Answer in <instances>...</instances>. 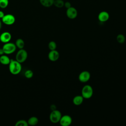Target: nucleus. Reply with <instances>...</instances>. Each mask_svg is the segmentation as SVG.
<instances>
[{"label": "nucleus", "mask_w": 126, "mask_h": 126, "mask_svg": "<svg viewBox=\"0 0 126 126\" xmlns=\"http://www.w3.org/2000/svg\"><path fill=\"white\" fill-rule=\"evenodd\" d=\"M27 122L30 126H35L38 123V119L36 117L32 116L28 119Z\"/></svg>", "instance_id": "dca6fc26"}, {"label": "nucleus", "mask_w": 126, "mask_h": 126, "mask_svg": "<svg viewBox=\"0 0 126 126\" xmlns=\"http://www.w3.org/2000/svg\"><path fill=\"white\" fill-rule=\"evenodd\" d=\"M94 91L93 87L90 85H84L81 91V95L84 99H89L93 95Z\"/></svg>", "instance_id": "f03ea898"}, {"label": "nucleus", "mask_w": 126, "mask_h": 126, "mask_svg": "<svg viewBox=\"0 0 126 126\" xmlns=\"http://www.w3.org/2000/svg\"><path fill=\"white\" fill-rule=\"evenodd\" d=\"M16 46L17 48H19V49H23L25 46V42L23 39L22 38H18L15 43Z\"/></svg>", "instance_id": "f3484780"}, {"label": "nucleus", "mask_w": 126, "mask_h": 126, "mask_svg": "<svg viewBox=\"0 0 126 126\" xmlns=\"http://www.w3.org/2000/svg\"><path fill=\"white\" fill-rule=\"evenodd\" d=\"M64 6L66 9H67V8H69L71 6V4L69 1H65L64 3V6Z\"/></svg>", "instance_id": "b1692460"}, {"label": "nucleus", "mask_w": 126, "mask_h": 126, "mask_svg": "<svg viewBox=\"0 0 126 126\" xmlns=\"http://www.w3.org/2000/svg\"><path fill=\"white\" fill-rule=\"evenodd\" d=\"M91 78V74L90 72L87 70L82 71L80 73L78 76V79L82 83H86L89 81Z\"/></svg>", "instance_id": "6e6552de"}, {"label": "nucleus", "mask_w": 126, "mask_h": 126, "mask_svg": "<svg viewBox=\"0 0 126 126\" xmlns=\"http://www.w3.org/2000/svg\"><path fill=\"white\" fill-rule=\"evenodd\" d=\"M11 38V34L8 32H4L1 33L0 35V41L3 43H6L10 42Z\"/></svg>", "instance_id": "9d476101"}, {"label": "nucleus", "mask_w": 126, "mask_h": 126, "mask_svg": "<svg viewBox=\"0 0 126 126\" xmlns=\"http://www.w3.org/2000/svg\"><path fill=\"white\" fill-rule=\"evenodd\" d=\"M54 0H39L40 4L44 7H49L53 5Z\"/></svg>", "instance_id": "2eb2a0df"}, {"label": "nucleus", "mask_w": 126, "mask_h": 126, "mask_svg": "<svg viewBox=\"0 0 126 126\" xmlns=\"http://www.w3.org/2000/svg\"><path fill=\"white\" fill-rule=\"evenodd\" d=\"M50 109L51 110V111H53V110H55L56 109V106L55 104H52L51 106H50Z\"/></svg>", "instance_id": "393cba45"}, {"label": "nucleus", "mask_w": 126, "mask_h": 126, "mask_svg": "<svg viewBox=\"0 0 126 126\" xmlns=\"http://www.w3.org/2000/svg\"><path fill=\"white\" fill-rule=\"evenodd\" d=\"M28 125L27 121L25 120H19L15 124V126H28Z\"/></svg>", "instance_id": "aec40b11"}, {"label": "nucleus", "mask_w": 126, "mask_h": 126, "mask_svg": "<svg viewBox=\"0 0 126 126\" xmlns=\"http://www.w3.org/2000/svg\"><path fill=\"white\" fill-rule=\"evenodd\" d=\"M9 4V0H0V8L4 9L6 8Z\"/></svg>", "instance_id": "4be33fe9"}, {"label": "nucleus", "mask_w": 126, "mask_h": 126, "mask_svg": "<svg viewBox=\"0 0 126 126\" xmlns=\"http://www.w3.org/2000/svg\"><path fill=\"white\" fill-rule=\"evenodd\" d=\"M2 48L3 50L4 54L10 55L15 52L17 47L15 43L9 42L4 43Z\"/></svg>", "instance_id": "7ed1b4c3"}, {"label": "nucleus", "mask_w": 126, "mask_h": 126, "mask_svg": "<svg viewBox=\"0 0 126 126\" xmlns=\"http://www.w3.org/2000/svg\"><path fill=\"white\" fill-rule=\"evenodd\" d=\"M116 40L119 43L123 44L125 42L126 38L124 34H119L116 37Z\"/></svg>", "instance_id": "6ab92c4d"}, {"label": "nucleus", "mask_w": 126, "mask_h": 126, "mask_svg": "<svg viewBox=\"0 0 126 126\" xmlns=\"http://www.w3.org/2000/svg\"><path fill=\"white\" fill-rule=\"evenodd\" d=\"M1 26H2V24H1V21L0 20V30L1 28Z\"/></svg>", "instance_id": "cd10ccee"}, {"label": "nucleus", "mask_w": 126, "mask_h": 126, "mask_svg": "<svg viewBox=\"0 0 126 126\" xmlns=\"http://www.w3.org/2000/svg\"><path fill=\"white\" fill-rule=\"evenodd\" d=\"M84 98L81 95H77L73 97L72 99V102L75 105L79 106L82 104L84 101Z\"/></svg>", "instance_id": "ddd939ff"}, {"label": "nucleus", "mask_w": 126, "mask_h": 126, "mask_svg": "<svg viewBox=\"0 0 126 126\" xmlns=\"http://www.w3.org/2000/svg\"><path fill=\"white\" fill-rule=\"evenodd\" d=\"M66 15L67 17L70 19H75L78 15V12L77 9L72 6L66 9Z\"/></svg>", "instance_id": "1a4fd4ad"}, {"label": "nucleus", "mask_w": 126, "mask_h": 126, "mask_svg": "<svg viewBox=\"0 0 126 126\" xmlns=\"http://www.w3.org/2000/svg\"><path fill=\"white\" fill-rule=\"evenodd\" d=\"M64 2L63 0H54L53 5L58 8H62L64 6Z\"/></svg>", "instance_id": "a211bd4d"}, {"label": "nucleus", "mask_w": 126, "mask_h": 126, "mask_svg": "<svg viewBox=\"0 0 126 126\" xmlns=\"http://www.w3.org/2000/svg\"><path fill=\"white\" fill-rule=\"evenodd\" d=\"M15 17L14 16L11 14H5L3 18L1 19V22L5 25L10 26L13 25L15 22Z\"/></svg>", "instance_id": "423d86ee"}, {"label": "nucleus", "mask_w": 126, "mask_h": 126, "mask_svg": "<svg viewBox=\"0 0 126 126\" xmlns=\"http://www.w3.org/2000/svg\"><path fill=\"white\" fill-rule=\"evenodd\" d=\"M4 15L5 14L3 12V11L0 10V19H1L3 18V17L4 16Z\"/></svg>", "instance_id": "a878e982"}, {"label": "nucleus", "mask_w": 126, "mask_h": 126, "mask_svg": "<svg viewBox=\"0 0 126 126\" xmlns=\"http://www.w3.org/2000/svg\"><path fill=\"white\" fill-rule=\"evenodd\" d=\"M48 48L50 50H56L57 48V44L54 41H51L49 42L48 45Z\"/></svg>", "instance_id": "412c9836"}, {"label": "nucleus", "mask_w": 126, "mask_h": 126, "mask_svg": "<svg viewBox=\"0 0 126 126\" xmlns=\"http://www.w3.org/2000/svg\"><path fill=\"white\" fill-rule=\"evenodd\" d=\"M62 116V114L61 112L56 109L55 110L51 111V112L49 115V119L51 123L53 124H57L59 123V121Z\"/></svg>", "instance_id": "20e7f679"}, {"label": "nucleus", "mask_w": 126, "mask_h": 126, "mask_svg": "<svg viewBox=\"0 0 126 126\" xmlns=\"http://www.w3.org/2000/svg\"><path fill=\"white\" fill-rule=\"evenodd\" d=\"M72 122V119L71 117L68 115H62L59 123L62 126H69Z\"/></svg>", "instance_id": "0eeeda50"}, {"label": "nucleus", "mask_w": 126, "mask_h": 126, "mask_svg": "<svg viewBox=\"0 0 126 126\" xmlns=\"http://www.w3.org/2000/svg\"><path fill=\"white\" fill-rule=\"evenodd\" d=\"M9 65V70L13 75H17L22 70L21 63L16 60H11Z\"/></svg>", "instance_id": "f257e3e1"}, {"label": "nucleus", "mask_w": 126, "mask_h": 126, "mask_svg": "<svg viewBox=\"0 0 126 126\" xmlns=\"http://www.w3.org/2000/svg\"><path fill=\"white\" fill-rule=\"evenodd\" d=\"M109 14L105 11H102L99 12L98 15V20L101 22H105L109 19Z\"/></svg>", "instance_id": "f8f14e48"}, {"label": "nucleus", "mask_w": 126, "mask_h": 126, "mask_svg": "<svg viewBox=\"0 0 126 126\" xmlns=\"http://www.w3.org/2000/svg\"><path fill=\"white\" fill-rule=\"evenodd\" d=\"M3 54H4V51H3V50L2 48H0V56H1Z\"/></svg>", "instance_id": "bb28decb"}, {"label": "nucleus", "mask_w": 126, "mask_h": 126, "mask_svg": "<svg viewBox=\"0 0 126 126\" xmlns=\"http://www.w3.org/2000/svg\"><path fill=\"white\" fill-rule=\"evenodd\" d=\"M33 75V73L31 69H28L26 70V71L24 73V76L27 79H30L32 78Z\"/></svg>", "instance_id": "5701e85b"}, {"label": "nucleus", "mask_w": 126, "mask_h": 126, "mask_svg": "<svg viewBox=\"0 0 126 126\" xmlns=\"http://www.w3.org/2000/svg\"><path fill=\"white\" fill-rule=\"evenodd\" d=\"M28 58V53L27 51L23 49H19V50L17 52L15 60L22 63L25 62Z\"/></svg>", "instance_id": "39448f33"}, {"label": "nucleus", "mask_w": 126, "mask_h": 126, "mask_svg": "<svg viewBox=\"0 0 126 126\" xmlns=\"http://www.w3.org/2000/svg\"><path fill=\"white\" fill-rule=\"evenodd\" d=\"M60 57V54L59 52L56 50H50L48 55L49 60L52 62L57 61Z\"/></svg>", "instance_id": "9b49d317"}, {"label": "nucleus", "mask_w": 126, "mask_h": 126, "mask_svg": "<svg viewBox=\"0 0 126 126\" xmlns=\"http://www.w3.org/2000/svg\"><path fill=\"white\" fill-rule=\"evenodd\" d=\"M11 59L6 55L0 56V63L3 65H8L10 62Z\"/></svg>", "instance_id": "4468645a"}]
</instances>
